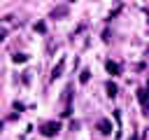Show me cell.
Returning a JSON list of instances; mask_svg holds the SVG:
<instances>
[{
  "label": "cell",
  "instance_id": "obj_2",
  "mask_svg": "<svg viewBox=\"0 0 149 140\" xmlns=\"http://www.w3.org/2000/svg\"><path fill=\"white\" fill-rule=\"evenodd\" d=\"M63 65H65V61H58V65L51 70V79H56V77H61V72H63Z\"/></svg>",
  "mask_w": 149,
  "mask_h": 140
},
{
  "label": "cell",
  "instance_id": "obj_3",
  "mask_svg": "<svg viewBox=\"0 0 149 140\" xmlns=\"http://www.w3.org/2000/svg\"><path fill=\"white\" fill-rule=\"evenodd\" d=\"M98 128H100V133H109V131H112L109 121H105V119H102V121H98Z\"/></svg>",
  "mask_w": 149,
  "mask_h": 140
},
{
  "label": "cell",
  "instance_id": "obj_6",
  "mask_svg": "<svg viewBox=\"0 0 149 140\" xmlns=\"http://www.w3.org/2000/svg\"><path fill=\"white\" fill-rule=\"evenodd\" d=\"M0 40H5V30H0Z\"/></svg>",
  "mask_w": 149,
  "mask_h": 140
},
{
  "label": "cell",
  "instance_id": "obj_5",
  "mask_svg": "<svg viewBox=\"0 0 149 140\" xmlns=\"http://www.w3.org/2000/svg\"><path fill=\"white\" fill-rule=\"evenodd\" d=\"M107 96H112V98L116 96V86L114 84H107Z\"/></svg>",
  "mask_w": 149,
  "mask_h": 140
},
{
  "label": "cell",
  "instance_id": "obj_1",
  "mask_svg": "<svg viewBox=\"0 0 149 140\" xmlns=\"http://www.w3.org/2000/svg\"><path fill=\"white\" fill-rule=\"evenodd\" d=\"M61 131V126L56 124V121H47V124H42V133L44 135H56Z\"/></svg>",
  "mask_w": 149,
  "mask_h": 140
},
{
  "label": "cell",
  "instance_id": "obj_4",
  "mask_svg": "<svg viewBox=\"0 0 149 140\" xmlns=\"http://www.w3.org/2000/svg\"><path fill=\"white\" fill-rule=\"evenodd\" d=\"M107 70H109V72H119V63H112V61H109V63H107Z\"/></svg>",
  "mask_w": 149,
  "mask_h": 140
}]
</instances>
